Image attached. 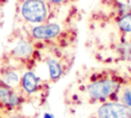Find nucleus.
<instances>
[{
	"mask_svg": "<svg viewBox=\"0 0 131 118\" xmlns=\"http://www.w3.org/2000/svg\"><path fill=\"white\" fill-rule=\"evenodd\" d=\"M51 7L46 0H21L18 12L23 21L35 26L49 21Z\"/></svg>",
	"mask_w": 131,
	"mask_h": 118,
	"instance_id": "1",
	"label": "nucleus"
},
{
	"mask_svg": "<svg viewBox=\"0 0 131 118\" xmlns=\"http://www.w3.org/2000/svg\"><path fill=\"white\" fill-rule=\"evenodd\" d=\"M18 90L25 97L26 102L33 101V99L46 97L48 93V85L45 80H43L34 69L25 70L21 73L20 83Z\"/></svg>",
	"mask_w": 131,
	"mask_h": 118,
	"instance_id": "2",
	"label": "nucleus"
},
{
	"mask_svg": "<svg viewBox=\"0 0 131 118\" xmlns=\"http://www.w3.org/2000/svg\"><path fill=\"white\" fill-rule=\"evenodd\" d=\"M120 88V83L114 78L101 77L91 79L85 86V93L90 102H103L116 95Z\"/></svg>",
	"mask_w": 131,
	"mask_h": 118,
	"instance_id": "3",
	"label": "nucleus"
},
{
	"mask_svg": "<svg viewBox=\"0 0 131 118\" xmlns=\"http://www.w3.org/2000/svg\"><path fill=\"white\" fill-rule=\"evenodd\" d=\"M63 35V30L60 24L56 22H46L43 24L32 26L29 32V38L35 43L55 44Z\"/></svg>",
	"mask_w": 131,
	"mask_h": 118,
	"instance_id": "4",
	"label": "nucleus"
},
{
	"mask_svg": "<svg viewBox=\"0 0 131 118\" xmlns=\"http://www.w3.org/2000/svg\"><path fill=\"white\" fill-rule=\"evenodd\" d=\"M96 118H131V108L119 102L103 103L96 110Z\"/></svg>",
	"mask_w": 131,
	"mask_h": 118,
	"instance_id": "5",
	"label": "nucleus"
},
{
	"mask_svg": "<svg viewBox=\"0 0 131 118\" xmlns=\"http://www.w3.org/2000/svg\"><path fill=\"white\" fill-rule=\"evenodd\" d=\"M45 66L48 73V80L52 82L58 81L66 72L64 61L61 55H47L45 57Z\"/></svg>",
	"mask_w": 131,
	"mask_h": 118,
	"instance_id": "6",
	"label": "nucleus"
},
{
	"mask_svg": "<svg viewBox=\"0 0 131 118\" xmlns=\"http://www.w3.org/2000/svg\"><path fill=\"white\" fill-rule=\"evenodd\" d=\"M117 26L122 33L131 34V11L119 16L117 19Z\"/></svg>",
	"mask_w": 131,
	"mask_h": 118,
	"instance_id": "7",
	"label": "nucleus"
},
{
	"mask_svg": "<svg viewBox=\"0 0 131 118\" xmlns=\"http://www.w3.org/2000/svg\"><path fill=\"white\" fill-rule=\"evenodd\" d=\"M118 94H119L120 103L131 108V85H126L124 87H121Z\"/></svg>",
	"mask_w": 131,
	"mask_h": 118,
	"instance_id": "8",
	"label": "nucleus"
},
{
	"mask_svg": "<svg viewBox=\"0 0 131 118\" xmlns=\"http://www.w3.org/2000/svg\"><path fill=\"white\" fill-rule=\"evenodd\" d=\"M1 115L3 116V118H31V117L23 114L20 110L9 111V112H5V113H1Z\"/></svg>",
	"mask_w": 131,
	"mask_h": 118,
	"instance_id": "9",
	"label": "nucleus"
},
{
	"mask_svg": "<svg viewBox=\"0 0 131 118\" xmlns=\"http://www.w3.org/2000/svg\"><path fill=\"white\" fill-rule=\"evenodd\" d=\"M51 6H59V5H62L64 3H67L68 1L70 0H46Z\"/></svg>",
	"mask_w": 131,
	"mask_h": 118,
	"instance_id": "10",
	"label": "nucleus"
},
{
	"mask_svg": "<svg viewBox=\"0 0 131 118\" xmlns=\"http://www.w3.org/2000/svg\"><path fill=\"white\" fill-rule=\"evenodd\" d=\"M43 118H54V117H53V115L51 113H45Z\"/></svg>",
	"mask_w": 131,
	"mask_h": 118,
	"instance_id": "11",
	"label": "nucleus"
},
{
	"mask_svg": "<svg viewBox=\"0 0 131 118\" xmlns=\"http://www.w3.org/2000/svg\"><path fill=\"white\" fill-rule=\"evenodd\" d=\"M130 43H131V34H130Z\"/></svg>",
	"mask_w": 131,
	"mask_h": 118,
	"instance_id": "12",
	"label": "nucleus"
}]
</instances>
